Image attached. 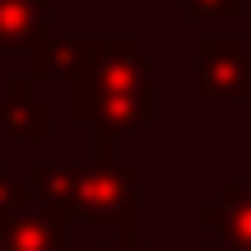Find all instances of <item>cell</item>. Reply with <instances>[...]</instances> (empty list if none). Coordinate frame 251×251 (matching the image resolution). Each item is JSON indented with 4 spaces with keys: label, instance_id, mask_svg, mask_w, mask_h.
I'll use <instances>...</instances> for the list:
<instances>
[{
    "label": "cell",
    "instance_id": "6da1fadb",
    "mask_svg": "<svg viewBox=\"0 0 251 251\" xmlns=\"http://www.w3.org/2000/svg\"><path fill=\"white\" fill-rule=\"evenodd\" d=\"M79 219L84 224L135 233V168L98 153V163H79Z\"/></svg>",
    "mask_w": 251,
    "mask_h": 251
},
{
    "label": "cell",
    "instance_id": "7a4b0ae2",
    "mask_svg": "<svg viewBox=\"0 0 251 251\" xmlns=\"http://www.w3.org/2000/svg\"><path fill=\"white\" fill-rule=\"evenodd\" d=\"M70 89H75V98L149 89V61L140 56L135 37H121V33L89 37V65H84V75L70 84Z\"/></svg>",
    "mask_w": 251,
    "mask_h": 251
},
{
    "label": "cell",
    "instance_id": "3957f363",
    "mask_svg": "<svg viewBox=\"0 0 251 251\" xmlns=\"http://www.w3.org/2000/svg\"><path fill=\"white\" fill-rule=\"evenodd\" d=\"M196 56H200V65H196L200 98H209V102L242 98V102H251V56L237 37H228V33L200 37Z\"/></svg>",
    "mask_w": 251,
    "mask_h": 251
},
{
    "label": "cell",
    "instance_id": "277c9868",
    "mask_svg": "<svg viewBox=\"0 0 251 251\" xmlns=\"http://www.w3.org/2000/svg\"><path fill=\"white\" fill-rule=\"evenodd\" d=\"M149 89H130V93H93V98H75V121L107 130L112 140L140 135V126L149 121Z\"/></svg>",
    "mask_w": 251,
    "mask_h": 251
},
{
    "label": "cell",
    "instance_id": "5b68a950",
    "mask_svg": "<svg viewBox=\"0 0 251 251\" xmlns=\"http://www.w3.org/2000/svg\"><path fill=\"white\" fill-rule=\"evenodd\" d=\"M0 130L19 144H47L51 140V107L33 93V75L5 84V93H0Z\"/></svg>",
    "mask_w": 251,
    "mask_h": 251
},
{
    "label": "cell",
    "instance_id": "8992f818",
    "mask_svg": "<svg viewBox=\"0 0 251 251\" xmlns=\"http://www.w3.org/2000/svg\"><path fill=\"white\" fill-rule=\"evenodd\" d=\"M89 65V37L84 33H37L28 47V75L33 79H79Z\"/></svg>",
    "mask_w": 251,
    "mask_h": 251
},
{
    "label": "cell",
    "instance_id": "52a82bcc",
    "mask_svg": "<svg viewBox=\"0 0 251 251\" xmlns=\"http://www.w3.org/2000/svg\"><path fill=\"white\" fill-rule=\"evenodd\" d=\"M28 191H33V205L42 214L61 219V224L79 219V163H33Z\"/></svg>",
    "mask_w": 251,
    "mask_h": 251
},
{
    "label": "cell",
    "instance_id": "ba28073f",
    "mask_svg": "<svg viewBox=\"0 0 251 251\" xmlns=\"http://www.w3.org/2000/svg\"><path fill=\"white\" fill-rule=\"evenodd\" d=\"M0 251H70L65 224L42 209H24L0 224Z\"/></svg>",
    "mask_w": 251,
    "mask_h": 251
},
{
    "label": "cell",
    "instance_id": "9c48e42d",
    "mask_svg": "<svg viewBox=\"0 0 251 251\" xmlns=\"http://www.w3.org/2000/svg\"><path fill=\"white\" fill-rule=\"evenodd\" d=\"M200 224L219 228V242L228 251H251V186H224L219 205L205 209Z\"/></svg>",
    "mask_w": 251,
    "mask_h": 251
},
{
    "label": "cell",
    "instance_id": "30bf717a",
    "mask_svg": "<svg viewBox=\"0 0 251 251\" xmlns=\"http://www.w3.org/2000/svg\"><path fill=\"white\" fill-rule=\"evenodd\" d=\"M47 28V0H0V51H28Z\"/></svg>",
    "mask_w": 251,
    "mask_h": 251
},
{
    "label": "cell",
    "instance_id": "8fae6325",
    "mask_svg": "<svg viewBox=\"0 0 251 251\" xmlns=\"http://www.w3.org/2000/svg\"><path fill=\"white\" fill-rule=\"evenodd\" d=\"M24 209H33V191H28V181H14L9 172H0V224L14 214H24Z\"/></svg>",
    "mask_w": 251,
    "mask_h": 251
},
{
    "label": "cell",
    "instance_id": "7c38bea8",
    "mask_svg": "<svg viewBox=\"0 0 251 251\" xmlns=\"http://www.w3.org/2000/svg\"><path fill=\"white\" fill-rule=\"evenodd\" d=\"M191 19H233L242 9V0H181Z\"/></svg>",
    "mask_w": 251,
    "mask_h": 251
},
{
    "label": "cell",
    "instance_id": "4fadbf2b",
    "mask_svg": "<svg viewBox=\"0 0 251 251\" xmlns=\"http://www.w3.org/2000/svg\"><path fill=\"white\" fill-rule=\"evenodd\" d=\"M98 251H149V247H140V242H135V233H121L117 242H102Z\"/></svg>",
    "mask_w": 251,
    "mask_h": 251
},
{
    "label": "cell",
    "instance_id": "5bb4252c",
    "mask_svg": "<svg viewBox=\"0 0 251 251\" xmlns=\"http://www.w3.org/2000/svg\"><path fill=\"white\" fill-rule=\"evenodd\" d=\"M205 251H228V247H224V242H214V247H205Z\"/></svg>",
    "mask_w": 251,
    "mask_h": 251
}]
</instances>
